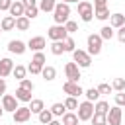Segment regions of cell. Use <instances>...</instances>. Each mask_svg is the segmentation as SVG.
I'll list each match as a JSON object with an SVG mask.
<instances>
[{
    "label": "cell",
    "mask_w": 125,
    "mask_h": 125,
    "mask_svg": "<svg viewBox=\"0 0 125 125\" xmlns=\"http://www.w3.org/2000/svg\"><path fill=\"white\" fill-rule=\"evenodd\" d=\"M98 92H100V96H102V94H104V96H105V94H111V84L102 82V84L98 86Z\"/></svg>",
    "instance_id": "obj_40"
},
{
    "label": "cell",
    "mask_w": 125,
    "mask_h": 125,
    "mask_svg": "<svg viewBox=\"0 0 125 125\" xmlns=\"http://www.w3.org/2000/svg\"><path fill=\"white\" fill-rule=\"evenodd\" d=\"M21 4L25 8H33V6H37V0H21Z\"/></svg>",
    "instance_id": "obj_46"
},
{
    "label": "cell",
    "mask_w": 125,
    "mask_h": 125,
    "mask_svg": "<svg viewBox=\"0 0 125 125\" xmlns=\"http://www.w3.org/2000/svg\"><path fill=\"white\" fill-rule=\"evenodd\" d=\"M72 2H80V0H72Z\"/></svg>",
    "instance_id": "obj_51"
},
{
    "label": "cell",
    "mask_w": 125,
    "mask_h": 125,
    "mask_svg": "<svg viewBox=\"0 0 125 125\" xmlns=\"http://www.w3.org/2000/svg\"><path fill=\"white\" fill-rule=\"evenodd\" d=\"M51 121H53V113H51V109H43V111L39 113V123L47 125V123H51Z\"/></svg>",
    "instance_id": "obj_31"
},
{
    "label": "cell",
    "mask_w": 125,
    "mask_h": 125,
    "mask_svg": "<svg viewBox=\"0 0 125 125\" xmlns=\"http://www.w3.org/2000/svg\"><path fill=\"white\" fill-rule=\"evenodd\" d=\"M37 14H39V8H37V6H33V8H25V12H23V16H25L27 20L37 18Z\"/></svg>",
    "instance_id": "obj_36"
},
{
    "label": "cell",
    "mask_w": 125,
    "mask_h": 125,
    "mask_svg": "<svg viewBox=\"0 0 125 125\" xmlns=\"http://www.w3.org/2000/svg\"><path fill=\"white\" fill-rule=\"evenodd\" d=\"M12 117H14V123H25V121H29L31 111H29L27 105H21V107H18V109L12 113Z\"/></svg>",
    "instance_id": "obj_11"
},
{
    "label": "cell",
    "mask_w": 125,
    "mask_h": 125,
    "mask_svg": "<svg viewBox=\"0 0 125 125\" xmlns=\"http://www.w3.org/2000/svg\"><path fill=\"white\" fill-rule=\"evenodd\" d=\"M29 21H31V20H27L25 16L16 18V29H20V31H27V29H29Z\"/></svg>",
    "instance_id": "obj_26"
},
{
    "label": "cell",
    "mask_w": 125,
    "mask_h": 125,
    "mask_svg": "<svg viewBox=\"0 0 125 125\" xmlns=\"http://www.w3.org/2000/svg\"><path fill=\"white\" fill-rule=\"evenodd\" d=\"M55 6H57V0H39V6L37 8L41 12H53Z\"/></svg>",
    "instance_id": "obj_24"
},
{
    "label": "cell",
    "mask_w": 125,
    "mask_h": 125,
    "mask_svg": "<svg viewBox=\"0 0 125 125\" xmlns=\"http://www.w3.org/2000/svg\"><path fill=\"white\" fill-rule=\"evenodd\" d=\"M78 16H80V20L82 21H92L94 20V6H92V2H88V0H80L78 2Z\"/></svg>",
    "instance_id": "obj_2"
},
{
    "label": "cell",
    "mask_w": 125,
    "mask_h": 125,
    "mask_svg": "<svg viewBox=\"0 0 125 125\" xmlns=\"http://www.w3.org/2000/svg\"><path fill=\"white\" fill-rule=\"evenodd\" d=\"M102 39H105V41H109L113 35H115V31H113V27H109V25H104L102 29H100V33H98Z\"/></svg>",
    "instance_id": "obj_28"
},
{
    "label": "cell",
    "mask_w": 125,
    "mask_h": 125,
    "mask_svg": "<svg viewBox=\"0 0 125 125\" xmlns=\"http://www.w3.org/2000/svg\"><path fill=\"white\" fill-rule=\"evenodd\" d=\"M64 29H66V33H74V31H78V23L74 20H68L64 23Z\"/></svg>",
    "instance_id": "obj_39"
},
{
    "label": "cell",
    "mask_w": 125,
    "mask_h": 125,
    "mask_svg": "<svg viewBox=\"0 0 125 125\" xmlns=\"http://www.w3.org/2000/svg\"><path fill=\"white\" fill-rule=\"evenodd\" d=\"M41 68H43V66H39V64H35V62H29L27 72H31V74H41Z\"/></svg>",
    "instance_id": "obj_42"
},
{
    "label": "cell",
    "mask_w": 125,
    "mask_h": 125,
    "mask_svg": "<svg viewBox=\"0 0 125 125\" xmlns=\"http://www.w3.org/2000/svg\"><path fill=\"white\" fill-rule=\"evenodd\" d=\"M107 111H109V104H107L105 100H98V102L94 104V113H102V115H107Z\"/></svg>",
    "instance_id": "obj_21"
},
{
    "label": "cell",
    "mask_w": 125,
    "mask_h": 125,
    "mask_svg": "<svg viewBox=\"0 0 125 125\" xmlns=\"http://www.w3.org/2000/svg\"><path fill=\"white\" fill-rule=\"evenodd\" d=\"M64 74H66V80L68 82H78L82 76H80V68L76 66V62H66L64 64Z\"/></svg>",
    "instance_id": "obj_8"
},
{
    "label": "cell",
    "mask_w": 125,
    "mask_h": 125,
    "mask_svg": "<svg viewBox=\"0 0 125 125\" xmlns=\"http://www.w3.org/2000/svg\"><path fill=\"white\" fill-rule=\"evenodd\" d=\"M47 37L51 39V41H64L66 37H68V33H66V29H64V25H51L49 29H47Z\"/></svg>",
    "instance_id": "obj_6"
},
{
    "label": "cell",
    "mask_w": 125,
    "mask_h": 125,
    "mask_svg": "<svg viewBox=\"0 0 125 125\" xmlns=\"http://www.w3.org/2000/svg\"><path fill=\"white\" fill-rule=\"evenodd\" d=\"M18 107H20V105H18V100H16V96H12V94H4V96H2V109H4V111H10V113H14Z\"/></svg>",
    "instance_id": "obj_10"
},
{
    "label": "cell",
    "mask_w": 125,
    "mask_h": 125,
    "mask_svg": "<svg viewBox=\"0 0 125 125\" xmlns=\"http://www.w3.org/2000/svg\"><path fill=\"white\" fill-rule=\"evenodd\" d=\"M123 25H125V16H123V14L115 12V14H111V16H109V27L119 29V27H123Z\"/></svg>",
    "instance_id": "obj_15"
},
{
    "label": "cell",
    "mask_w": 125,
    "mask_h": 125,
    "mask_svg": "<svg viewBox=\"0 0 125 125\" xmlns=\"http://www.w3.org/2000/svg\"><path fill=\"white\" fill-rule=\"evenodd\" d=\"M0 33H2V27H0Z\"/></svg>",
    "instance_id": "obj_53"
},
{
    "label": "cell",
    "mask_w": 125,
    "mask_h": 125,
    "mask_svg": "<svg viewBox=\"0 0 125 125\" xmlns=\"http://www.w3.org/2000/svg\"><path fill=\"white\" fill-rule=\"evenodd\" d=\"M10 16L12 18H20V16H23V12H25V6L21 4V0H16V2H12V6H10Z\"/></svg>",
    "instance_id": "obj_16"
},
{
    "label": "cell",
    "mask_w": 125,
    "mask_h": 125,
    "mask_svg": "<svg viewBox=\"0 0 125 125\" xmlns=\"http://www.w3.org/2000/svg\"><path fill=\"white\" fill-rule=\"evenodd\" d=\"M94 16L98 18V20H109V8L107 6H102V8H94Z\"/></svg>",
    "instance_id": "obj_25"
},
{
    "label": "cell",
    "mask_w": 125,
    "mask_h": 125,
    "mask_svg": "<svg viewBox=\"0 0 125 125\" xmlns=\"http://www.w3.org/2000/svg\"><path fill=\"white\" fill-rule=\"evenodd\" d=\"M90 121H92V125H107V117L102 113H94Z\"/></svg>",
    "instance_id": "obj_33"
},
{
    "label": "cell",
    "mask_w": 125,
    "mask_h": 125,
    "mask_svg": "<svg viewBox=\"0 0 125 125\" xmlns=\"http://www.w3.org/2000/svg\"><path fill=\"white\" fill-rule=\"evenodd\" d=\"M105 117H107V125H121L123 123V111H121L119 105L109 107V111H107Z\"/></svg>",
    "instance_id": "obj_7"
},
{
    "label": "cell",
    "mask_w": 125,
    "mask_h": 125,
    "mask_svg": "<svg viewBox=\"0 0 125 125\" xmlns=\"http://www.w3.org/2000/svg\"><path fill=\"white\" fill-rule=\"evenodd\" d=\"M62 45H64V51H68V53H72V51L76 49V43H74L72 37H66V39L62 41Z\"/></svg>",
    "instance_id": "obj_37"
},
{
    "label": "cell",
    "mask_w": 125,
    "mask_h": 125,
    "mask_svg": "<svg viewBox=\"0 0 125 125\" xmlns=\"http://www.w3.org/2000/svg\"><path fill=\"white\" fill-rule=\"evenodd\" d=\"M47 125H62V123H61V121H57V119H53V121H51V123H47Z\"/></svg>",
    "instance_id": "obj_48"
},
{
    "label": "cell",
    "mask_w": 125,
    "mask_h": 125,
    "mask_svg": "<svg viewBox=\"0 0 125 125\" xmlns=\"http://www.w3.org/2000/svg\"><path fill=\"white\" fill-rule=\"evenodd\" d=\"M27 107H29V111H31V113H37V115H39V113L45 109V104H43V100L33 98V100L29 102V105H27Z\"/></svg>",
    "instance_id": "obj_18"
},
{
    "label": "cell",
    "mask_w": 125,
    "mask_h": 125,
    "mask_svg": "<svg viewBox=\"0 0 125 125\" xmlns=\"http://www.w3.org/2000/svg\"><path fill=\"white\" fill-rule=\"evenodd\" d=\"M115 105H119V107L125 105V92H117L115 94Z\"/></svg>",
    "instance_id": "obj_41"
},
{
    "label": "cell",
    "mask_w": 125,
    "mask_h": 125,
    "mask_svg": "<svg viewBox=\"0 0 125 125\" xmlns=\"http://www.w3.org/2000/svg\"><path fill=\"white\" fill-rule=\"evenodd\" d=\"M25 72H27V68H25L23 64H16L14 70H12V74H14L16 80H23V78H25Z\"/></svg>",
    "instance_id": "obj_27"
},
{
    "label": "cell",
    "mask_w": 125,
    "mask_h": 125,
    "mask_svg": "<svg viewBox=\"0 0 125 125\" xmlns=\"http://www.w3.org/2000/svg\"><path fill=\"white\" fill-rule=\"evenodd\" d=\"M117 39H119V41H121V43H125V25H123V27H119V29H117Z\"/></svg>",
    "instance_id": "obj_44"
},
{
    "label": "cell",
    "mask_w": 125,
    "mask_h": 125,
    "mask_svg": "<svg viewBox=\"0 0 125 125\" xmlns=\"http://www.w3.org/2000/svg\"><path fill=\"white\" fill-rule=\"evenodd\" d=\"M0 27H2V31H10V29H14V27H16V18H12V16H4L2 21H0Z\"/></svg>",
    "instance_id": "obj_19"
},
{
    "label": "cell",
    "mask_w": 125,
    "mask_h": 125,
    "mask_svg": "<svg viewBox=\"0 0 125 125\" xmlns=\"http://www.w3.org/2000/svg\"><path fill=\"white\" fill-rule=\"evenodd\" d=\"M2 115H4V109H2V105H0V117H2Z\"/></svg>",
    "instance_id": "obj_50"
},
{
    "label": "cell",
    "mask_w": 125,
    "mask_h": 125,
    "mask_svg": "<svg viewBox=\"0 0 125 125\" xmlns=\"http://www.w3.org/2000/svg\"><path fill=\"white\" fill-rule=\"evenodd\" d=\"M51 113H53V117H62V115L66 113V107H64V104H61V102L53 104V105H51Z\"/></svg>",
    "instance_id": "obj_22"
},
{
    "label": "cell",
    "mask_w": 125,
    "mask_h": 125,
    "mask_svg": "<svg viewBox=\"0 0 125 125\" xmlns=\"http://www.w3.org/2000/svg\"><path fill=\"white\" fill-rule=\"evenodd\" d=\"M14 70V61L12 59H0V78H6L8 74H12Z\"/></svg>",
    "instance_id": "obj_14"
},
{
    "label": "cell",
    "mask_w": 125,
    "mask_h": 125,
    "mask_svg": "<svg viewBox=\"0 0 125 125\" xmlns=\"http://www.w3.org/2000/svg\"><path fill=\"white\" fill-rule=\"evenodd\" d=\"M84 96H86V100L92 102V104L100 100V92H98V88H88V90L84 92Z\"/></svg>",
    "instance_id": "obj_29"
},
{
    "label": "cell",
    "mask_w": 125,
    "mask_h": 125,
    "mask_svg": "<svg viewBox=\"0 0 125 125\" xmlns=\"http://www.w3.org/2000/svg\"><path fill=\"white\" fill-rule=\"evenodd\" d=\"M102 41H104V39H102L98 33H90L88 39H86V43H88V51H86V53H88L90 57H92V55H94V57L100 55V53H102Z\"/></svg>",
    "instance_id": "obj_3"
},
{
    "label": "cell",
    "mask_w": 125,
    "mask_h": 125,
    "mask_svg": "<svg viewBox=\"0 0 125 125\" xmlns=\"http://www.w3.org/2000/svg\"><path fill=\"white\" fill-rule=\"evenodd\" d=\"M61 2H64V4H70V2H72V0H61Z\"/></svg>",
    "instance_id": "obj_49"
},
{
    "label": "cell",
    "mask_w": 125,
    "mask_h": 125,
    "mask_svg": "<svg viewBox=\"0 0 125 125\" xmlns=\"http://www.w3.org/2000/svg\"><path fill=\"white\" fill-rule=\"evenodd\" d=\"M111 90L115 92H125V78H115L111 82Z\"/></svg>",
    "instance_id": "obj_32"
},
{
    "label": "cell",
    "mask_w": 125,
    "mask_h": 125,
    "mask_svg": "<svg viewBox=\"0 0 125 125\" xmlns=\"http://www.w3.org/2000/svg\"><path fill=\"white\" fill-rule=\"evenodd\" d=\"M76 115H78V121H90L92 119V115H94V104L92 102H82V104H78V111H76Z\"/></svg>",
    "instance_id": "obj_5"
},
{
    "label": "cell",
    "mask_w": 125,
    "mask_h": 125,
    "mask_svg": "<svg viewBox=\"0 0 125 125\" xmlns=\"http://www.w3.org/2000/svg\"><path fill=\"white\" fill-rule=\"evenodd\" d=\"M16 100H18V102H23V104H29L33 98H31V92H27V90H23V88H18V90H16Z\"/></svg>",
    "instance_id": "obj_20"
},
{
    "label": "cell",
    "mask_w": 125,
    "mask_h": 125,
    "mask_svg": "<svg viewBox=\"0 0 125 125\" xmlns=\"http://www.w3.org/2000/svg\"><path fill=\"white\" fill-rule=\"evenodd\" d=\"M62 90H64V94H68V96H72V98H78V96L84 94V90H82V86H80L78 82H68V80L62 84Z\"/></svg>",
    "instance_id": "obj_9"
},
{
    "label": "cell",
    "mask_w": 125,
    "mask_h": 125,
    "mask_svg": "<svg viewBox=\"0 0 125 125\" xmlns=\"http://www.w3.org/2000/svg\"><path fill=\"white\" fill-rule=\"evenodd\" d=\"M45 55H43V51H39V53H35L33 57H31V62H35V64H39V66H45Z\"/></svg>",
    "instance_id": "obj_34"
},
{
    "label": "cell",
    "mask_w": 125,
    "mask_h": 125,
    "mask_svg": "<svg viewBox=\"0 0 125 125\" xmlns=\"http://www.w3.org/2000/svg\"><path fill=\"white\" fill-rule=\"evenodd\" d=\"M25 45H27V49H31V51L39 53V51H43V49H45L47 41H45V37H41V35H35V37H31V39H29Z\"/></svg>",
    "instance_id": "obj_12"
},
{
    "label": "cell",
    "mask_w": 125,
    "mask_h": 125,
    "mask_svg": "<svg viewBox=\"0 0 125 125\" xmlns=\"http://www.w3.org/2000/svg\"><path fill=\"white\" fill-rule=\"evenodd\" d=\"M70 18V6L64 4V2H57L55 10H53V20L57 25H64Z\"/></svg>",
    "instance_id": "obj_1"
},
{
    "label": "cell",
    "mask_w": 125,
    "mask_h": 125,
    "mask_svg": "<svg viewBox=\"0 0 125 125\" xmlns=\"http://www.w3.org/2000/svg\"><path fill=\"white\" fill-rule=\"evenodd\" d=\"M62 104H64V107H66V109H78V100H76V98H72V96H68Z\"/></svg>",
    "instance_id": "obj_35"
},
{
    "label": "cell",
    "mask_w": 125,
    "mask_h": 125,
    "mask_svg": "<svg viewBox=\"0 0 125 125\" xmlns=\"http://www.w3.org/2000/svg\"><path fill=\"white\" fill-rule=\"evenodd\" d=\"M14 125H21V123H14Z\"/></svg>",
    "instance_id": "obj_52"
},
{
    "label": "cell",
    "mask_w": 125,
    "mask_h": 125,
    "mask_svg": "<svg viewBox=\"0 0 125 125\" xmlns=\"http://www.w3.org/2000/svg\"><path fill=\"white\" fill-rule=\"evenodd\" d=\"M62 125H78V115L76 113H72V111H66L64 115H62V121H61Z\"/></svg>",
    "instance_id": "obj_23"
},
{
    "label": "cell",
    "mask_w": 125,
    "mask_h": 125,
    "mask_svg": "<svg viewBox=\"0 0 125 125\" xmlns=\"http://www.w3.org/2000/svg\"><path fill=\"white\" fill-rule=\"evenodd\" d=\"M41 76H43V80H45V82H51V80H55V78H57V68H55V66H51V64H45V66L41 68Z\"/></svg>",
    "instance_id": "obj_17"
},
{
    "label": "cell",
    "mask_w": 125,
    "mask_h": 125,
    "mask_svg": "<svg viewBox=\"0 0 125 125\" xmlns=\"http://www.w3.org/2000/svg\"><path fill=\"white\" fill-rule=\"evenodd\" d=\"M72 62H76L78 68H88L92 64V57L82 49H74L72 51Z\"/></svg>",
    "instance_id": "obj_4"
},
{
    "label": "cell",
    "mask_w": 125,
    "mask_h": 125,
    "mask_svg": "<svg viewBox=\"0 0 125 125\" xmlns=\"http://www.w3.org/2000/svg\"><path fill=\"white\" fill-rule=\"evenodd\" d=\"M94 8H102V6H107V0H94V4H92Z\"/></svg>",
    "instance_id": "obj_47"
},
{
    "label": "cell",
    "mask_w": 125,
    "mask_h": 125,
    "mask_svg": "<svg viewBox=\"0 0 125 125\" xmlns=\"http://www.w3.org/2000/svg\"><path fill=\"white\" fill-rule=\"evenodd\" d=\"M8 51H10L12 55H23V53L27 51V45H25L23 41H20V39H12V41L8 43Z\"/></svg>",
    "instance_id": "obj_13"
},
{
    "label": "cell",
    "mask_w": 125,
    "mask_h": 125,
    "mask_svg": "<svg viewBox=\"0 0 125 125\" xmlns=\"http://www.w3.org/2000/svg\"><path fill=\"white\" fill-rule=\"evenodd\" d=\"M20 88H23V90H27V92H33L35 84H33L29 78H23V80H20Z\"/></svg>",
    "instance_id": "obj_38"
},
{
    "label": "cell",
    "mask_w": 125,
    "mask_h": 125,
    "mask_svg": "<svg viewBox=\"0 0 125 125\" xmlns=\"http://www.w3.org/2000/svg\"><path fill=\"white\" fill-rule=\"evenodd\" d=\"M6 88H8V84H6V80L4 78H0V98L6 94Z\"/></svg>",
    "instance_id": "obj_45"
},
{
    "label": "cell",
    "mask_w": 125,
    "mask_h": 125,
    "mask_svg": "<svg viewBox=\"0 0 125 125\" xmlns=\"http://www.w3.org/2000/svg\"><path fill=\"white\" fill-rule=\"evenodd\" d=\"M51 53H53L55 57L62 55V53H64V45H62V41H53V43H51Z\"/></svg>",
    "instance_id": "obj_30"
},
{
    "label": "cell",
    "mask_w": 125,
    "mask_h": 125,
    "mask_svg": "<svg viewBox=\"0 0 125 125\" xmlns=\"http://www.w3.org/2000/svg\"><path fill=\"white\" fill-rule=\"evenodd\" d=\"M12 2H14V0H0V12H6V10H10Z\"/></svg>",
    "instance_id": "obj_43"
}]
</instances>
